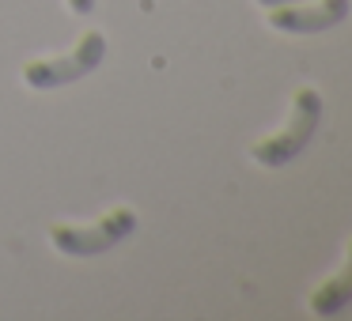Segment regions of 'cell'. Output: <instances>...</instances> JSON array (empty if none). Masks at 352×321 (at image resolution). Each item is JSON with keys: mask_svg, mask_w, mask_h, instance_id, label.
Masks as SVG:
<instances>
[{"mask_svg": "<svg viewBox=\"0 0 352 321\" xmlns=\"http://www.w3.org/2000/svg\"><path fill=\"white\" fill-rule=\"evenodd\" d=\"M137 230V212L125 204L110 208L99 223L91 227H69V223H54L50 227V246L65 257H99V253L122 246L125 238Z\"/></svg>", "mask_w": 352, "mask_h": 321, "instance_id": "cell-3", "label": "cell"}, {"mask_svg": "<svg viewBox=\"0 0 352 321\" xmlns=\"http://www.w3.org/2000/svg\"><path fill=\"white\" fill-rule=\"evenodd\" d=\"M318 121H322V95L314 91V87H299L296 99H292V114H288V125H284L280 132H273V136L258 140V144L250 147V159L258 163V167H288L296 155L307 152V144L314 140V132H318Z\"/></svg>", "mask_w": 352, "mask_h": 321, "instance_id": "cell-1", "label": "cell"}, {"mask_svg": "<svg viewBox=\"0 0 352 321\" xmlns=\"http://www.w3.org/2000/svg\"><path fill=\"white\" fill-rule=\"evenodd\" d=\"M102 61H107V34L84 31L69 54L27 61L23 64V84L31 87V91H54V87H65V84H76V80L91 76Z\"/></svg>", "mask_w": 352, "mask_h": 321, "instance_id": "cell-2", "label": "cell"}, {"mask_svg": "<svg viewBox=\"0 0 352 321\" xmlns=\"http://www.w3.org/2000/svg\"><path fill=\"white\" fill-rule=\"evenodd\" d=\"M349 302H352V242H349V253H344L341 272H333L326 283L314 287L311 313H314V318H337Z\"/></svg>", "mask_w": 352, "mask_h": 321, "instance_id": "cell-5", "label": "cell"}, {"mask_svg": "<svg viewBox=\"0 0 352 321\" xmlns=\"http://www.w3.org/2000/svg\"><path fill=\"white\" fill-rule=\"evenodd\" d=\"M261 8H280V4H296V0H258Z\"/></svg>", "mask_w": 352, "mask_h": 321, "instance_id": "cell-7", "label": "cell"}, {"mask_svg": "<svg viewBox=\"0 0 352 321\" xmlns=\"http://www.w3.org/2000/svg\"><path fill=\"white\" fill-rule=\"evenodd\" d=\"M65 8H69L72 16H91V12H95V0H65Z\"/></svg>", "mask_w": 352, "mask_h": 321, "instance_id": "cell-6", "label": "cell"}, {"mask_svg": "<svg viewBox=\"0 0 352 321\" xmlns=\"http://www.w3.org/2000/svg\"><path fill=\"white\" fill-rule=\"evenodd\" d=\"M352 12V0H314V4H280L269 8V27L280 34H322Z\"/></svg>", "mask_w": 352, "mask_h": 321, "instance_id": "cell-4", "label": "cell"}]
</instances>
